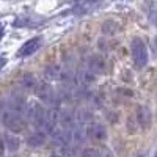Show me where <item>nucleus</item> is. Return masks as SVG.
<instances>
[{
  "instance_id": "obj_11",
  "label": "nucleus",
  "mask_w": 157,
  "mask_h": 157,
  "mask_svg": "<svg viewBox=\"0 0 157 157\" xmlns=\"http://www.w3.org/2000/svg\"><path fill=\"white\" fill-rule=\"evenodd\" d=\"M3 145L10 149V151H17L21 146V140L19 137H16L14 134H5L3 135Z\"/></svg>"
},
{
  "instance_id": "obj_1",
  "label": "nucleus",
  "mask_w": 157,
  "mask_h": 157,
  "mask_svg": "<svg viewBox=\"0 0 157 157\" xmlns=\"http://www.w3.org/2000/svg\"><path fill=\"white\" fill-rule=\"evenodd\" d=\"M24 113L27 115L29 121H32L36 129H43L46 120H47V110L41 105L39 102H32V104H27L24 109Z\"/></svg>"
},
{
  "instance_id": "obj_17",
  "label": "nucleus",
  "mask_w": 157,
  "mask_h": 157,
  "mask_svg": "<svg viewBox=\"0 0 157 157\" xmlns=\"http://www.w3.org/2000/svg\"><path fill=\"white\" fill-rule=\"evenodd\" d=\"M50 157H61V155H58V154H54V155H50Z\"/></svg>"
},
{
  "instance_id": "obj_10",
  "label": "nucleus",
  "mask_w": 157,
  "mask_h": 157,
  "mask_svg": "<svg viewBox=\"0 0 157 157\" xmlns=\"http://www.w3.org/2000/svg\"><path fill=\"white\" fill-rule=\"evenodd\" d=\"M88 69H90V72H93V74L104 72V71H105V61H104L101 57H98V55L91 57L90 63H88Z\"/></svg>"
},
{
  "instance_id": "obj_9",
  "label": "nucleus",
  "mask_w": 157,
  "mask_h": 157,
  "mask_svg": "<svg viewBox=\"0 0 157 157\" xmlns=\"http://www.w3.org/2000/svg\"><path fill=\"white\" fill-rule=\"evenodd\" d=\"M44 141H46V134L43 132L41 129L33 130V132L29 135V138H27V143L30 146H33V148H38V146L44 145Z\"/></svg>"
},
{
  "instance_id": "obj_3",
  "label": "nucleus",
  "mask_w": 157,
  "mask_h": 157,
  "mask_svg": "<svg viewBox=\"0 0 157 157\" xmlns=\"http://www.w3.org/2000/svg\"><path fill=\"white\" fill-rule=\"evenodd\" d=\"M130 52H132V58L137 68H145L148 64V47L145 41L140 38H134L130 43Z\"/></svg>"
},
{
  "instance_id": "obj_12",
  "label": "nucleus",
  "mask_w": 157,
  "mask_h": 157,
  "mask_svg": "<svg viewBox=\"0 0 157 157\" xmlns=\"http://www.w3.org/2000/svg\"><path fill=\"white\" fill-rule=\"evenodd\" d=\"M36 78L33 74H25L22 78H21V86L25 90V91H33L36 88Z\"/></svg>"
},
{
  "instance_id": "obj_4",
  "label": "nucleus",
  "mask_w": 157,
  "mask_h": 157,
  "mask_svg": "<svg viewBox=\"0 0 157 157\" xmlns=\"http://www.w3.org/2000/svg\"><path fill=\"white\" fill-rule=\"evenodd\" d=\"M44 74L47 78L57 80V82H69L72 78V72L69 69H64L63 66H58V64H50V66H47Z\"/></svg>"
},
{
  "instance_id": "obj_16",
  "label": "nucleus",
  "mask_w": 157,
  "mask_h": 157,
  "mask_svg": "<svg viewBox=\"0 0 157 157\" xmlns=\"http://www.w3.org/2000/svg\"><path fill=\"white\" fill-rule=\"evenodd\" d=\"M3 33H5V30H3V25H2V24H0V39H2V38H3Z\"/></svg>"
},
{
  "instance_id": "obj_15",
  "label": "nucleus",
  "mask_w": 157,
  "mask_h": 157,
  "mask_svg": "<svg viewBox=\"0 0 157 157\" xmlns=\"http://www.w3.org/2000/svg\"><path fill=\"white\" fill-rule=\"evenodd\" d=\"M3 148H5V145H3V138H2V135H0V154L3 152Z\"/></svg>"
},
{
  "instance_id": "obj_6",
  "label": "nucleus",
  "mask_w": 157,
  "mask_h": 157,
  "mask_svg": "<svg viewBox=\"0 0 157 157\" xmlns=\"http://www.w3.org/2000/svg\"><path fill=\"white\" fill-rule=\"evenodd\" d=\"M36 94H38V98L41 99L43 102H46V104H54V101H55V91L52 90V86L49 85V83H39V85H36Z\"/></svg>"
},
{
  "instance_id": "obj_2",
  "label": "nucleus",
  "mask_w": 157,
  "mask_h": 157,
  "mask_svg": "<svg viewBox=\"0 0 157 157\" xmlns=\"http://www.w3.org/2000/svg\"><path fill=\"white\" fill-rule=\"evenodd\" d=\"M2 121L5 124V127L13 134H17V132H22L27 126V121L25 118L22 116V113L19 112H13V110H6L3 112L2 115Z\"/></svg>"
},
{
  "instance_id": "obj_5",
  "label": "nucleus",
  "mask_w": 157,
  "mask_h": 157,
  "mask_svg": "<svg viewBox=\"0 0 157 157\" xmlns=\"http://www.w3.org/2000/svg\"><path fill=\"white\" fill-rule=\"evenodd\" d=\"M39 47H41V36H35L22 44V47L17 50V57H29L35 54Z\"/></svg>"
},
{
  "instance_id": "obj_7",
  "label": "nucleus",
  "mask_w": 157,
  "mask_h": 157,
  "mask_svg": "<svg viewBox=\"0 0 157 157\" xmlns=\"http://www.w3.org/2000/svg\"><path fill=\"white\" fill-rule=\"evenodd\" d=\"M85 137L91 138V140H104L107 137V130L102 124H98V123H93L90 124L86 129H85Z\"/></svg>"
},
{
  "instance_id": "obj_8",
  "label": "nucleus",
  "mask_w": 157,
  "mask_h": 157,
  "mask_svg": "<svg viewBox=\"0 0 157 157\" xmlns=\"http://www.w3.org/2000/svg\"><path fill=\"white\" fill-rule=\"evenodd\" d=\"M137 120H138V123H140V126L143 129H148L151 126V120H152L149 109L148 107H138V110H137Z\"/></svg>"
},
{
  "instance_id": "obj_14",
  "label": "nucleus",
  "mask_w": 157,
  "mask_h": 157,
  "mask_svg": "<svg viewBox=\"0 0 157 157\" xmlns=\"http://www.w3.org/2000/svg\"><path fill=\"white\" fill-rule=\"evenodd\" d=\"M6 64V58H3V57H0V71H2V68Z\"/></svg>"
},
{
  "instance_id": "obj_13",
  "label": "nucleus",
  "mask_w": 157,
  "mask_h": 157,
  "mask_svg": "<svg viewBox=\"0 0 157 157\" xmlns=\"http://www.w3.org/2000/svg\"><path fill=\"white\" fill-rule=\"evenodd\" d=\"M82 157H102V154L96 148H86L82 151Z\"/></svg>"
}]
</instances>
